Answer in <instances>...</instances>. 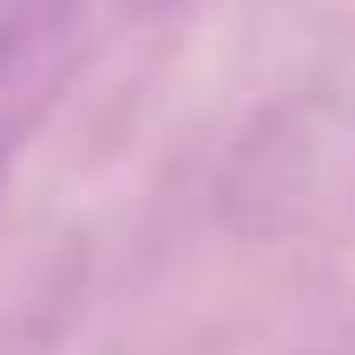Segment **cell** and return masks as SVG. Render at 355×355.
<instances>
[]
</instances>
